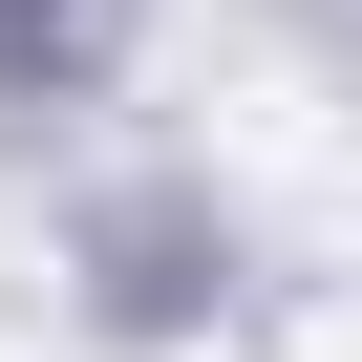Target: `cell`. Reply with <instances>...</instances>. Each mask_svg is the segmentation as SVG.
<instances>
[{"label": "cell", "mask_w": 362, "mask_h": 362, "mask_svg": "<svg viewBox=\"0 0 362 362\" xmlns=\"http://www.w3.org/2000/svg\"><path fill=\"white\" fill-rule=\"evenodd\" d=\"M107 22V0H0V64H22V43H86Z\"/></svg>", "instance_id": "6da1fadb"}]
</instances>
